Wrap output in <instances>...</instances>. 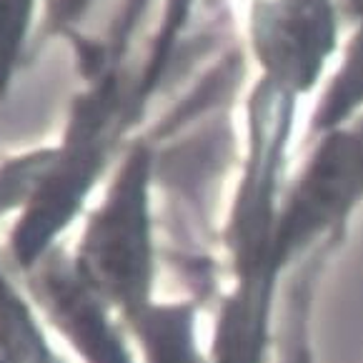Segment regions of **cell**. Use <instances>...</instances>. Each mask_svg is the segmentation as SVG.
Returning a JSON list of instances; mask_svg holds the SVG:
<instances>
[{
  "label": "cell",
  "mask_w": 363,
  "mask_h": 363,
  "mask_svg": "<svg viewBox=\"0 0 363 363\" xmlns=\"http://www.w3.org/2000/svg\"><path fill=\"white\" fill-rule=\"evenodd\" d=\"M150 178L153 155L138 143L118 166L101 203L86 216L68 253L75 276L125 326L158 301V243Z\"/></svg>",
  "instance_id": "obj_1"
},
{
  "label": "cell",
  "mask_w": 363,
  "mask_h": 363,
  "mask_svg": "<svg viewBox=\"0 0 363 363\" xmlns=\"http://www.w3.org/2000/svg\"><path fill=\"white\" fill-rule=\"evenodd\" d=\"M363 201V133H338L320 145L281 201L261 286L278 298L291 271L323 251Z\"/></svg>",
  "instance_id": "obj_2"
},
{
  "label": "cell",
  "mask_w": 363,
  "mask_h": 363,
  "mask_svg": "<svg viewBox=\"0 0 363 363\" xmlns=\"http://www.w3.org/2000/svg\"><path fill=\"white\" fill-rule=\"evenodd\" d=\"M128 331L138 363H213L198 338V308L191 298H158Z\"/></svg>",
  "instance_id": "obj_3"
},
{
  "label": "cell",
  "mask_w": 363,
  "mask_h": 363,
  "mask_svg": "<svg viewBox=\"0 0 363 363\" xmlns=\"http://www.w3.org/2000/svg\"><path fill=\"white\" fill-rule=\"evenodd\" d=\"M320 256V253H315ZM318 261L308 258L286 281V294L281 298L276 331V363H315L311 343V301Z\"/></svg>",
  "instance_id": "obj_4"
},
{
  "label": "cell",
  "mask_w": 363,
  "mask_h": 363,
  "mask_svg": "<svg viewBox=\"0 0 363 363\" xmlns=\"http://www.w3.org/2000/svg\"><path fill=\"white\" fill-rule=\"evenodd\" d=\"M58 158V145L35 148L0 163V220L18 218L38 196Z\"/></svg>",
  "instance_id": "obj_5"
},
{
  "label": "cell",
  "mask_w": 363,
  "mask_h": 363,
  "mask_svg": "<svg viewBox=\"0 0 363 363\" xmlns=\"http://www.w3.org/2000/svg\"><path fill=\"white\" fill-rule=\"evenodd\" d=\"M35 0H0V98L8 93L26 45Z\"/></svg>",
  "instance_id": "obj_6"
},
{
  "label": "cell",
  "mask_w": 363,
  "mask_h": 363,
  "mask_svg": "<svg viewBox=\"0 0 363 363\" xmlns=\"http://www.w3.org/2000/svg\"><path fill=\"white\" fill-rule=\"evenodd\" d=\"M88 0H50V18L55 23H68L80 16Z\"/></svg>",
  "instance_id": "obj_7"
}]
</instances>
